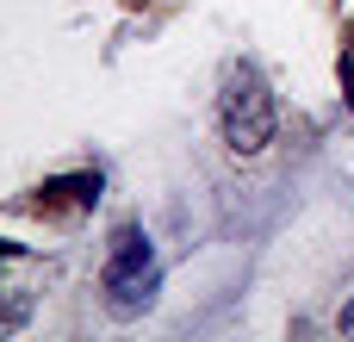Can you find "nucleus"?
I'll list each match as a JSON object with an SVG mask.
<instances>
[{"mask_svg": "<svg viewBox=\"0 0 354 342\" xmlns=\"http://www.w3.org/2000/svg\"><path fill=\"white\" fill-rule=\"evenodd\" d=\"M342 330H354V299H348V305H342Z\"/></svg>", "mask_w": 354, "mask_h": 342, "instance_id": "4", "label": "nucleus"}, {"mask_svg": "<svg viewBox=\"0 0 354 342\" xmlns=\"http://www.w3.org/2000/svg\"><path fill=\"white\" fill-rule=\"evenodd\" d=\"M342 93H348V106H354V31H348V56H342Z\"/></svg>", "mask_w": 354, "mask_h": 342, "instance_id": "3", "label": "nucleus"}, {"mask_svg": "<svg viewBox=\"0 0 354 342\" xmlns=\"http://www.w3.org/2000/svg\"><path fill=\"white\" fill-rule=\"evenodd\" d=\"M156 287H162V274H156L149 237L137 224H118L112 231V255H106V305L118 318H137V312H149Z\"/></svg>", "mask_w": 354, "mask_h": 342, "instance_id": "2", "label": "nucleus"}, {"mask_svg": "<svg viewBox=\"0 0 354 342\" xmlns=\"http://www.w3.org/2000/svg\"><path fill=\"white\" fill-rule=\"evenodd\" d=\"M218 125H224V143L236 156H261L274 143V93L261 81L255 62H230L224 69V93H218Z\"/></svg>", "mask_w": 354, "mask_h": 342, "instance_id": "1", "label": "nucleus"}]
</instances>
